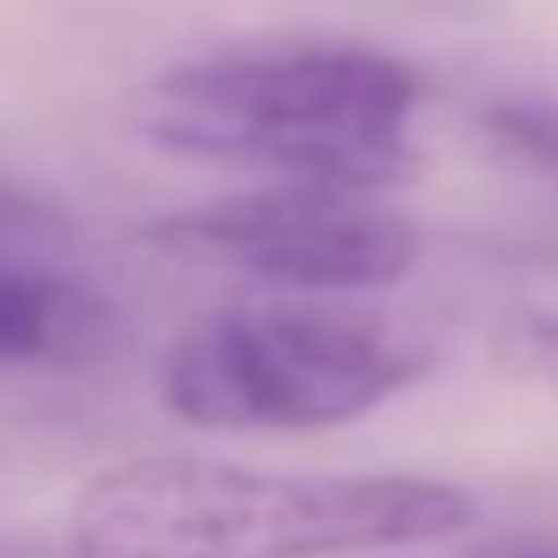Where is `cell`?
Here are the masks:
<instances>
[{
  "mask_svg": "<svg viewBox=\"0 0 558 558\" xmlns=\"http://www.w3.org/2000/svg\"><path fill=\"white\" fill-rule=\"evenodd\" d=\"M493 145H506L512 158H525L532 171L558 178V106H532V99H499L486 112Z\"/></svg>",
  "mask_w": 558,
  "mask_h": 558,
  "instance_id": "obj_6",
  "label": "cell"
},
{
  "mask_svg": "<svg viewBox=\"0 0 558 558\" xmlns=\"http://www.w3.org/2000/svg\"><path fill=\"white\" fill-rule=\"evenodd\" d=\"M460 558H558V538L551 532H486Z\"/></svg>",
  "mask_w": 558,
  "mask_h": 558,
  "instance_id": "obj_8",
  "label": "cell"
},
{
  "mask_svg": "<svg viewBox=\"0 0 558 558\" xmlns=\"http://www.w3.org/2000/svg\"><path fill=\"white\" fill-rule=\"evenodd\" d=\"M427 80L355 40H276L178 60L145 80L132 125L145 145L263 171L269 184L388 191L414 171Z\"/></svg>",
  "mask_w": 558,
  "mask_h": 558,
  "instance_id": "obj_2",
  "label": "cell"
},
{
  "mask_svg": "<svg viewBox=\"0 0 558 558\" xmlns=\"http://www.w3.org/2000/svg\"><path fill=\"white\" fill-rule=\"evenodd\" d=\"M60 263H86L80 256V223L53 197L0 178V283L27 276V269H60Z\"/></svg>",
  "mask_w": 558,
  "mask_h": 558,
  "instance_id": "obj_5",
  "label": "cell"
},
{
  "mask_svg": "<svg viewBox=\"0 0 558 558\" xmlns=\"http://www.w3.org/2000/svg\"><path fill=\"white\" fill-rule=\"evenodd\" d=\"M473 493L440 473H283L197 453L119 460L66 506L73 558H349L466 538Z\"/></svg>",
  "mask_w": 558,
  "mask_h": 558,
  "instance_id": "obj_1",
  "label": "cell"
},
{
  "mask_svg": "<svg viewBox=\"0 0 558 558\" xmlns=\"http://www.w3.org/2000/svg\"><path fill=\"white\" fill-rule=\"evenodd\" d=\"M0 558H73L66 545L53 551V545H27V538H0Z\"/></svg>",
  "mask_w": 558,
  "mask_h": 558,
  "instance_id": "obj_9",
  "label": "cell"
},
{
  "mask_svg": "<svg viewBox=\"0 0 558 558\" xmlns=\"http://www.w3.org/2000/svg\"><path fill=\"white\" fill-rule=\"evenodd\" d=\"M145 256L223 276L250 296H381L421 263V223L388 191L342 184H250L145 223Z\"/></svg>",
  "mask_w": 558,
  "mask_h": 558,
  "instance_id": "obj_4",
  "label": "cell"
},
{
  "mask_svg": "<svg viewBox=\"0 0 558 558\" xmlns=\"http://www.w3.org/2000/svg\"><path fill=\"white\" fill-rule=\"evenodd\" d=\"M499 355L512 375L538 381V388H558V310H519L499 336Z\"/></svg>",
  "mask_w": 558,
  "mask_h": 558,
  "instance_id": "obj_7",
  "label": "cell"
},
{
  "mask_svg": "<svg viewBox=\"0 0 558 558\" xmlns=\"http://www.w3.org/2000/svg\"><path fill=\"white\" fill-rule=\"evenodd\" d=\"M427 368L434 349L368 303L236 296L171 336L158 401L197 434H329L368 421Z\"/></svg>",
  "mask_w": 558,
  "mask_h": 558,
  "instance_id": "obj_3",
  "label": "cell"
}]
</instances>
